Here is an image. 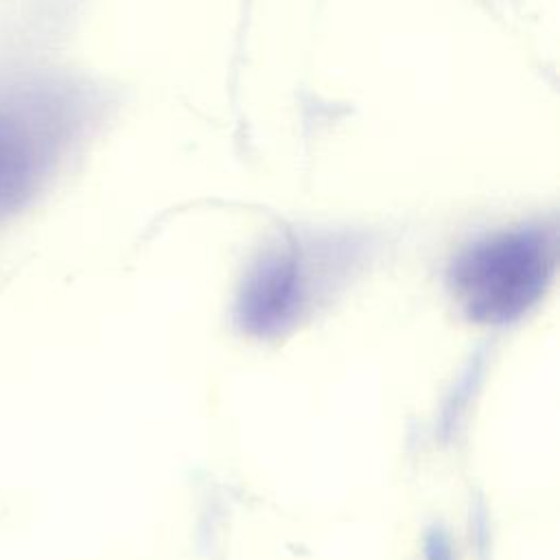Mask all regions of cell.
<instances>
[{
  "mask_svg": "<svg viewBox=\"0 0 560 560\" xmlns=\"http://www.w3.org/2000/svg\"><path fill=\"white\" fill-rule=\"evenodd\" d=\"M553 267V236L540 228H516L488 234L459 252L448 282L470 319L508 324L542 298Z\"/></svg>",
  "mask_w": 560,
  "mask_h": 560,
  "instance_id": "1",
  "label": "cell"
},
{
  "mask_svg": "<svg viewBox=\"0 0 560 560\" xmlns=\"http://www.w3.org/2000/svg\"><path fill=\"white\" fill-rule=\"evenodd\" d=\"M298 271L287 260H271L247 287L243 311L247 326L260 330L287 324L300 302Z\"/></svg>",
  "mask_w": 560,
  "mask_h": 560,
  "instance_id": "2",
  "label": "cell"
}]
</instances>
